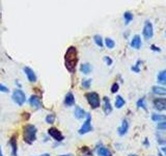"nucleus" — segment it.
Instances as JSON below:
<instances>
[{
  "instance_id": "1",
  "label": "nucleus",
  "mask_w": 166,
  "mask_h": 156,
  "mask_svg": "<svg viewBox=\"0 0 166 156\" xmlns=\"http://www.w3.org/2000/svg\"><path fill=\"white\" fill-rule=\"evenodd\" d=\"M77 49L75 47H69L64 54V65L65 68L70 72H74L75 68L77 66L78 62V56H77Z\"/></svg>"
},
{
  "instance_id": "2",
  "label": "nucleus",
  "mask_w": 166,
  "mask_h": 156,
  "mask_svg": "<svg viewBox=\"0 0 166 156\" xmlns=\"http://www.w3.org/2000/svg\"><path fill=\"white\" fill-rule=\"evenodd\" d=\"M36 128L33 125H26L23 129V137L27 144H32L36 140Z\"/></svg>"
},
{
  "instance_id": "3",
  "label": "nucleus",
  "mask_w": 166,
  "mask_h": 156,
  "mask_svg": "<svg viewBox=\"0 0 166 156\" xmlns=\"http://www.w3.org/2000/svg\"><path fill=\"white\" fill-rule=\"evenodd\" d=\"M85 97H86L87 99V102L89 103V105L92 106V108H95L100 107V104H101V100H100V96L98 93L95 92H90V93H87L86 95H85Z\"/></svg>"
},
{
  "instance_id": "4",
  "label": "nucleus",
  "mask_w": 166,
  "mask_h": 156,
  "mask_svg": "<svg viewBox=\"0 0 166 156\" xmlns=\"http://www.w3.org/2000/svg\"><path fill=\"white\" fill-rule=\"evenodd\" d=\"M12 100L19 106H22L25 103V101H26V96H25L24 92H22L21 90H15L14 93H12Z\"/></svg>"
},
{
  "instance_id": "5",
  "label": "nucleus",
  "mask_w": 166,
  "mask_h": 156,
  "mask_svg": "<svg viewBox=\"0 0 166 156\" xmlns=\"http://www.w3.org/2000/svg\"><path fill=\"white\" fill-rule=\"evenodd\" d=\"M142 34L145 40H150L154 36V27H153V24L150 21H145Z\"/></svg>"
},
{
  "instance_id": "6",
  "label": "nucleus",
  "mask_w": 166,
  "mask_h": 156,
  "mask_svg": "<svg viewBox=\"0 0 166 156\" xmlns=\"http://www.w3.org/2000/svg\"><path fill=\"white\" fill-rule=\"evenodd\" d=\"M92 130V117L90 115H86V121L83 123L82 127L79 129V133L80 134H85V133H88Z\"/></svg>"
},
{
  "instance_id": "7",
  "label": "nucleus",
  "mask_w": 166,
  "mask_h": 156,
  "mask_svg": "<svg viewBox=\"0 0 166 156\" xmlns=\"http://www.w3.org/2000/svg\"><path fill=\"white\" fill-rule=\"evenodd\" d=\"M153 103H154L155 109L159 110V112L166 110V98H156Z\"/></svg>"
},
{
  "instance_id": "8",
  "label": "nucleus",
  "mask_w": 166,
  "mask_h": 156,
  "mask_svg": "<svg viewBox=\"0 0 166 156\" xmlns=\"http://www.w3.org/2000/svg\"><path fill=\"white\" fill-rule=\"evenodd\" d=\"M48 132H49V134L51 135L55 140H57V142L64 140V135H62L61 132H60L58 129H56V128H50Z\"/></svg>"
},
{
  "instance_id": "9",
  "label": "nucleus",
  "mask_w": 166,
  "mask_h": 156,
  "mask_svg": "<svg viewBox=\"0 0 166 156\" xmlns=\"http://www.w3.org/2000/svg\"><path fill=\"white\" fill-rule=\"evenodd\" d=\"M128 130H129V122L127 120H123L122 125L117 129V133H119V135H120V136H124L125 134H127Z\"/></svg>"
},
{
  "instance_id": "10",
  "label": "nucleus",
  "mask_w": 166,
  "mask_h": 156,
  "mask_svg": "<svg viewBox=\"0 0 166 156\" xmlns=\"http://www.w3.org/2000/svg\"><path fill=\"white\" fill-rule=\"evenodd\" d=\"M24 72H25V74H26V76L27 78H28V80L30 82H36V73L33 72V70L31 69V68H29V67H25L24 68Z\"/></svg>"
},
{
  "instance_id": "11",
  "label": "nucleus",
  "mask_w": 166,
  "mask_h": 156,
  "mask_svg": "<svg viewBox=\"0 0 166 156\" xmlns=\"http://www.w3.org/2000/svg\"><path fill=\"white\" fill-rule=\"evenodd\" d=\"M29 104L31 105V106H33L34 108H36V109H40V108L42 107L41 100H40V98L37 97L36 95H32V96L30 97Z\"/></svg>"
},
{
  "instance_id": "12",
  "label": "nucleus",
  "mask_w": 166,
  "mask_h": 156,
  "mask_svg": "<svg viewBox=\"0 0 166 156\" xmlns=\"http://www.w3.org/2000/svg\"><path fill=\"white\" fill-rule=\"evenodd\" d=\"M152 92L156 96H166V87H164L155 85V87H152Z\"/></svg>"
},
{
  "instance_id": "13",
  "label": "nucleus",
  "mask_w": 166,
  "mask_h": 156,
  "mask_svg": "<svg viewBox=\"0 0 166 156\" xmlns=\"http://www.w3.org/2000/svg\"><path fill=\"white\" fill-rule=\"evenodd\" d=\"M141 45H142V43H141V37H140V36L136 34V36L133 37L132 41H131V47H132V48L140 49Z\"/></svg>"
},
{
  "instance_id": "14",
  "label": "nucleus",
  "mask_w": 166,
  "mask_h": 156,
  "mask_svg": "<svg viewBox=\"0 0 166 156\" xmlns=\"http://www.w3.org/2000/svg\"><path fill=\"white\" fill-rule=\"evenodd\" d=\"M103 109H104V112L106 115L111 114L112 112L111 103H110V99L108 97H104V106H103Z\"/></svg>"
},
{
  "instance_id": "15",
  "label": "nucleus",
  "mask_w": 166,
  "mask_h": 156,
  "mask_svg": "<svg viewBox=\"0 0 166 156\" xmlns=\"http://www.w3.org/2000/svg\"><path fill=\"white\" fill-rule=\"evenodd\" d=\"M75 104V98H74V95L72 93H67V96L64 98V105L67 107H70V106H73Z\"/></svg>"
},
{
  "instance_id": "16",
  "label": "nucleus",
  "mask_w": 166,
  "mask_h": 156,
  "mask_svg": "<svg viewBox=\"0 0 166 156\" xmlns=\"http://www.w3.org/2000/svg\"><path fill=\"white\" fill-rule=\"evenodd\" d=\"M97 153L99 156H112L111 152H110L106 147H104V146L102 145L97 148Z\"/></svg>"
},
{
  "instance_id": "17",
  "label": "nucleus",
  "mask_w": 166,
  "mask_h": 156,
  "mask_svg": "<svg viewBox=\"0 0 166 156\" xmlns=\"http://www.w3.org/2000/svg\"><path fill=\"white\" fill-rule=\"evenodd\" d=\"M74 115H75V118L76 119H83L84 117H86V112H85V110L83 109L81 107H76V109H75L74 112Z\"/></svg>"
},
{
  "instance_id": "18",
  "label": "nucleus",
  "mask_w": 166,
  "mask_h": 156,
  "mask_svg": "<svg viewBox=\"0 0 166 156\" xmlns=\"http://www.w3.org/2000/svg\"><path fill=\"white\" fill-rule=\"evenodd\" d=\"M152 120L154 121L155 123H162L166 121V115H161V114H153L152 115Z\"/></svg>"
},
{
  "instance_id": "19",
  "label": "nucleus",
  "mask_w": 166,
  "mask_h": 156,
  "mask_svg": "<svg viewBox=\"0 0 166 156\" xmlns=\"http://www.w3.org/2000/svg\"><path fill=\"white\" fill-rule=\"evenodd\" d=\"M157 80L160 84L166 85V70H163V71H161L159 74H158Z\"/></svg>"
},
{
  "instance_id": "20",
  "label": "nucleus",
  "mask_w": 166,
  "mask_h": 156,
  "mask_svg": "<svg viewBox=\"0 0 166 156\" xmlns=\"http://www.w3.org/2000/svg\"><path fill=\"white\" fill-rule=\"evenodd\" d=\"M92 68L89 64H83L81 65V67H80V71H81L83 74H89V73L92 72Z\"/></svg>"
},
{
  "instance_id": "21",
  "label": "nucleus",
  "mask_w": 166,
  "mask_h": 156,
  "mask_svg": "<svg viewBox=\"0 0 166 156\" xmlns=\"http://www.w3.org/2000/svg\"><path fill=\"white\" fill-rule=\"evenodd\" d=\"M125 104H126V101L122 96H117L115 98V107L116 108H122Z\"/></svg>"
},
{
  "instance_id": "22",
  "label": "nucleus",
  "mask_w": 166,
  "mask_h": 156,
  "mask_svg": "<svg viewBox=\"0 0 166 156\" xmlns=\"http://www.w3.org/2000/svg\"><path fill=\"white\" fill-rule=\"evenodd\" d=\"M12 143V156H17V140H16V136H14L12 138L11 140Z\"/></svg>"
},
{
  "instance_id": "23",
  "label": "nucleus",
  "mask_w": 166,
  "mask_h": 156,
  "mask_svg": "<svg viewBox=\"0 0 166 156\" xmlns=\"http://www.w3.org/2000/svg\"><path fill=\"white\" fill-rule=\"evenodd\" d=\"M138 108H142V109L147 110V103H145V98H140L137 101Z\"/></svg>"
},
{
  "instance_id": "24",
  "label": "nucleus",
  "mask_w": 166,
  "mask_h": 156,
  "mask_svg": "<svg viewBox=\"0 0 166 156\" xmlns=\"http://www.w3.org/2000/svg\"><path fill=\"white\" fill-rule=\"evenodd\" d=\"M105 44H106V47L109 49H113L115 46V43L113 41L112 39H110V37H107V39H105Z\"/></svg>"
},
{
  "instance_id": "25",
  "label": "nucleus",
  "mask_w": 166,
  "mask_h": 156,
  "mask_svg": "<svg viewBox=\"0 0 166 156\" xmlns=\"http://www.w3.org/2000/svg\"><path fill=\"white\" fill-rule=\"evenodd\" d=\"M124 19H125V21H126V24H129L130 22L133 20V15H132V12H126L125 14H124Z\"/></svg>"
},
{
  "instance_id": "26",
  "label": "nucleus",
  "mask_w": 166,
  "mask_h": 156,
  "mask_svg": "<svg viewBox=\"0 0 166 156\" xmlns=\"http://www.w3.org/2000/svg\"><path fill=\"white\" fill-rule=\"evenodd\" d=\"M55 121V115H48L46 117V122L48 123V124H53Z\"/></svg>"
},
{
  "instance_id": "27",
  "label": "nucleus",
  "mask_w": 166,
  "mask_h": 156,
  "mask_svg": "<svg viewBox=\"0 0 166 156\" xmlns=\"http://www.w3.org/2000/svg\"><path fill=\"white\" fill-rule=\"evenodd\" d=\"M95 44L98 45L99 47H103V40H102V37H100V36H95Z\"/></svg>"
},
{
  "instance_id": "28",
  "label": "nucleus",
  "mask_w": 166,
  "mask_h": 156,
  "mask_svg": "<svg viewBox=\"0 0 166 156\" xmlns=\"http://www.w3.org/2000/svg\"><path fill=\"white\" fill-rule=\"evenodd\" d=\"M90 84H92V80L90 79H84L82 81V87H84V89H89V87H90Z\"/></svg>"
},
{
  "instance_id": "29",
  "label": "nucleus",
  "mask_w": 166,
  "mask_h": 156,
  "mask_svg": "<svg viewBox=\"0 0 166 156\" xmlns=\"http://www.w3.org/2000/svg\"><path fill=\"white\" fill-rule=\"evenodd\" d=\"M119 85L117 84L116 82H115V83H113L112 87H111V93L114 94V93H116L117 90H119Z\"/></svg>"
},
{
  "instance_id": "30",
  "label": "nucleus",
  "mask_w": 166,
  "mask_h": 156,
  "mask_svg": "<svg viewBox=\"0 0 166 156\" xmlns=\"http://www.w3.org/2000/svg\"><path fill=\"white\" fill-rule=\"evenodd\" d=\"M157 127H158V129H160V130H165V131H166V121H165V122L159 123Z\"/></svg>"
},
{
  "instance_id": "31",
  "label": "nucleus",
  "mask_w": 166,
  "mask_h": 156,
  "mask_svg": "<svg viewBox=\"0 0 166 156\" xmlns=\"http://www.w3.org/2000/svg\"><path fill=\"white\" fill-rule=\"evenodd\" d=\"M104 60H105V62L107 64V66H111V65H112V59L110 58L109 56H105Z\"/></svg>"
},
{
  "instance_id": "32",
  "label": "nucleus",
  "mask_w": 166,
  "mask_h": 156,
  "mask_svg": "<svg viewBox=\"0 0 166 156\" xmlns=\"http://www.w3.org/2000/svg\"><path fill=\"white\" fill-rule=\"evenodd\" d=\"M0 92H2V93H7V92H9V89H7L5 85H3V84L0 83Z\"/></svg>"
},
{
  "instance_id": "33",
  "label": "nucleus",
  "mask_w": 166,
  "mask_h": 156,
  "mask_svg": "<svg viewBox=\"0 0 166 156\" xmlns=\"http://www.w3.org/2000/svg\"><path fill=\"white\" fill-rule=\"evenodd\" d=\"M150 49L153 50V51H157V52H161V49L159 48V47H157L156 45H152L150 46Z\"/></svg>"
},
{
  "instance_id": "34",
  "label": "nucleus",
  "mask_w": 166,
  "mask_h": 156,
  "mask_svg": "<svg viewBox=\"0 0 166 156\" xmlns=\"http://www.w3.org/2000/svg\"><path fill=\"white\" fill-rule=\"evenodd\" d=\"M139 62H137L136 67H132V70H133L134 72H136V73H139V71H140L139 68H138V66H139Z\"/></svg>"
},
{
  "instance_id": "35",
  "label": "nucleus",
  "mask_w": 166,
  "mask_h": 156,
  "mask_svg": "<svg viewBox=\"0 0 166 156\" xmlns=\"http://www.w3.org/2000/svg\"><path fill=\"white\" fill-rule=\"evenodd\" d=\"M161 150H162V153H163V154L166 155V146H165V147H163Z\"/></svg>"
},
{
  "instance_id": "36",
  "label": "nucleus",
  "mask_w": 166,
  "mask_h": 156,
  "mask_svg": "<svg viewBox=\"0 0 166 156\" xmlns=\"http://www.w3.org/2000/svg\"><path fill=\"white\" fill-rule=\"evenodd\" d=\"M59 156H73L72 154H65V155H59Z\"/></svg>"
},
{
  "instance_id": "37",
  "label": "nucleus",
  "mask_w": 166,
  "mask_h": 156,
  "mask_svg": "<svg viewBox=\"0 0 166 156\" xmlns=\"http://www.w3.org/2000/svg\"><path fill=\"white\" fill-rule=\"evenodd\" d=\"M0 156H3L2 155V152H1V147H0Z\"/></svg>"
},
{
  "instance_id": "38",
  "label": "nucleus",
  "mask_w": 166,
  "mask_h": 156,
  "mask_svg": "<svg viewBox=\"0 0 166 156\" xmlns=\"http://www.w3.org/2000/svg\"><path fill=\"white\" fill-rule=\"evenodd\" d=\"M41 156H50L49 154H43V155H41Z\"/></svg>"
},
{
  "instance_id": "39",
  "label": "nucleus",
  "mask_w": 166,
  "mask_h": 156,
  "mask_svg": "<svg viewBox=\"0 0 166 156\" xmlns=\"http://www.w3.org/2000/svg\"><path fill=\"white\" fill-rule=\"evenodd\" d=\"M129 156H137V155H129Z\"/></svg>"
},
{
  "instance_id": "40",
  "label": "nucleus",
  "mask_w": 166,
  "mask_h": 156,
  "mask_svg": "<svg viewBox=\"0 0 166 156\" xmlns=\"http://www.w3.org/2000/svg\"><path fill=\"white\" fill-rule=\"evenodd\" d=\"M165 34H166V31H165Z\"/></svg>"
}]
</instances>
